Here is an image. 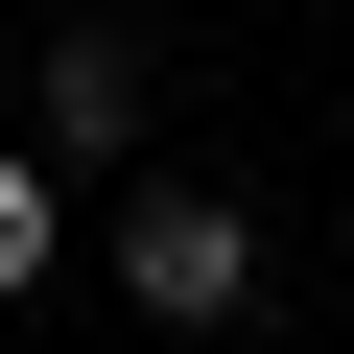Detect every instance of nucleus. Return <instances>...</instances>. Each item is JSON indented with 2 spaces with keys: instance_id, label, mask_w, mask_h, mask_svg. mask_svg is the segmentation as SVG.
I'll list each match as a JSON object with an SVG mask.
<instances>
[{
  "instance_id": "obj_1",
  "label": "nucleus",
  "mask_w": 354,
  "mask_h": 354,
  "mask_svg": "<svg viewBox=\"0 0 354 354\" xmlns=\"http://www.w3.org/2000/svg\"><path fill=\"white\" fill-rule=\"evenodd\" d=\"M118 307L236 330V307H260V213H236V189H142V213H118Z\"/></svg>"
},
{
  "instance_id": "obj_2",
  "label": "nucleus",
  "mask_w": 354,
  "mask_h": 354,
  "mask_svg": "<svg viewBox=\"0 0 354 354\" xmlns=\"http://www.w3.org/2000/svg\"><path fill=\"white\" fill-rule=\"evenodd\" d=\"M48 165H118L142 142V24H48V118H24Z\"/></svg>"
},
{
  "instance_id": "obj_3",
  "label": "nucleus",
  "mask_w": 354,
  "mask_h": 354,
  "mask_svg": "<svg viewBox=\"0 0 354 354\" xmlns=\"http://www.w3.org/2000/svg\"><path fill=\"white\" fill-rule=\"evenodd\" d=\"M48 260H71V189H48V142H0V307H24Z\"/></svg>"
}]
</instances>
